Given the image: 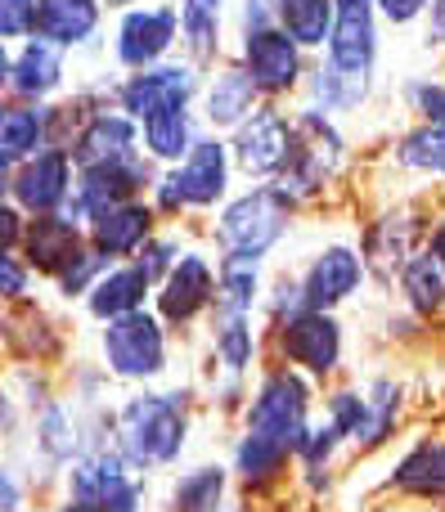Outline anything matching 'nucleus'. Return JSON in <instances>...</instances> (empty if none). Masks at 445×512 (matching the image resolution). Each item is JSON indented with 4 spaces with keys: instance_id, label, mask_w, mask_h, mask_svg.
Instances as JSON below:
<instances>
[{
    "instance_id": "obj_26",
    "label": "nucleus",
    "mask_w": 445,
    "mask_h": 512,
    "mask_svg": "<svg viewBox=\"0 0 445 512\" xmlns=\"http://www.w3.org/2000/svg\"><path fill=\"white\" fill-rule=\"evenodd\" d=\"M257 95L261 90L252 86L243 63L239 68H221L216 81L207 86V122H212L216 131H239V126L257 113Z\"/></svg>"
},
{
    "instance_id": "obj_9",
    "label": "nucleus",
    "mask_w": 445,
    "mask_h": 512,
    "mask_svg": "<svg viewBox=\"0 0 445 512\" xmlns=\"http://www.w3.org/2000/svg\"><path fill=\"white\" fill-rule=\"evenodd\" d=\"M180 41V9L176 5H144V9H126L117 23V63L131 72L158 68L167 63L171 45Z\"/></svg>"
},
{
    "instance_id": "obj_41",
    "label": "nucleus",
    "mask_w": 445,
    "mask_h": 512,
    "mask_svg": "<svg viewBox=\"0 0 445 512\" xmlns=\"http://www.w3.org/2000/svg\"><path fill=\"white\" fill-rule=\"evenodd\" d=\"M36 5L41 0H0V36L5 41H23L36 32Z\"/></svg>"
},
{
    "instance_id": "obj_46",
    "label": "nucleus",
    "mask_w": 445,
    "mask_h": 512,
    "mask_svg": "<svg viewBox=\"0 0 445 512\" xmlns=\"http://www.w3.org/2000/svg\"><path fill=\"white\" fill-rule=\"evenodd\" d=\"M0 270H5V297L18 301L23 297V283H27V270H32V265H27L18 252H5L0 256Z\"/></svg>"
},
{
    "instance_id": "obj_15",
    "label": "nucleus",
    "mask_w": 445,
    "mask_h": 512,
    "mask_svg": "<svg viewBox=\"0 0 445 512\" xmlns=\"http://www.w3.org/2000/svg\"><path fill=\"white\" fill-rule=\"evenodd\" d=\"M207 306H216V270L203 252H180V261L171 265V274L158 288V315L171 328H185L203 315Z\"/></svg>"
},
{
    "instance_id": "obj_1",
    "label": "nucleus",
    "mask_w": 445,
    "mask_h": 512,
    "mask_svg": "<svg viewBox=\"0 0 445 512\" xmlns=\"http://www.w3.org/2000/svg\"><path fill=\"white\" fill-rule=\"evenodd\" d=\"M306 409H311V391L293 369H275L261 378L248 405V427L234 445V472L248 486H266L288 468V459H297L311 432Z\"/></svg>"
},
{
    "instance_id": "obj_6",
    "label": "nucleus",
    "mask_w": 445,
    "mask_h": 512,
    "mask_svg": "<svg viewBox=\"0 0 445 512\" xmlns=\"http://www.w3.org/2000/svg\"><path fill=\"white\" fill-rule=\"evenodd\" d=\"M144 189H158L149 167V153H131L117 162H99V167H77V189L63 203V216L77 225H90L95 216L113 212L122 203H135Z\"/></svg>"
},
{
    "instance_id": "obj_27",
    "label": "nucleus",
    "mask_w": 445,
    "mask_h": 512,
    "mask_svg": "<svg viewBox=\"0 0 445 512\" xmlns=\"http://www.w3.org/2000/svg\"><path fill=\"white\" fill-rule=\"evenodd\" d=\"M414 234H419V221L410 212H392L369 230L365 239V261L374 265L383 279H392L396 270H405L414 256Z\"/></svg>"
},
{
    "instance_id": "obj_48",
    "label": "nucleus",
    "mask_w": 445,
    "mask_h": 512,
    "mask_svg": "<svg viewBox=\"0 0 445 512\" xmlns=\"http://www.w3.org/2000/svg\"><path fill=\"white\" fill-rule=\"evenodd\" d=\"M428 41L432 45H445V0L428 9Z\"/></svg>"
},
{
    "instance_id": "obj_32",
    "label": "nucleus",
    "mask_w": 445,
    "mask_h": 512,
    "mask_svg": "<svg viewBox=\"0 0 445 512\" xmlns=\"http://www.w3.org/2000/svg\"><path fill=\"white\" fill-rule=\"evenodd\" d=\"M257 297H261L257 261L221 256V270H216V315H252Z\"/></svg>"
},
{
    "instance_id": "obj_33",
    "label": "nucleus",
    "mask_w": 445,
    "mask_h": 512,
    "mask_svg": "<svg viewBox=\"0 0 445 512\" xmlns=\"http://www.w3.org/2000/svg\"><path fill=\"white\" fill-rule=\"evenodd\" d=\"M401 292L419 315H437L445 306V261L437 252H414L410 265L401 270Z\"/></svg>"
},
{
    "instance_id": "obj_51",
    "label": "nucleus",
    "mask_w": 445,
    "mask_h": 512,
    "mask_svg": "<svg viewBox=\"0 0 445 512\" xmlns=\"http://www.w3.org/2000/svg\"><path fill=\"white\" fill-rule=\"evenodd\" d=\"M104 5H113V9H122V5H135V0H104Z\"/></svg>"
},
{
    "instance_id": "obj_28",
    "label": "nucleus",
    "mask_w": 445,
    "mask_h": 512,
    "mask_svg": "<svg viewBox=\"0 0 445 512\" xmlns=\"http://www.w3.org/2000/svg\"><path fill=\"white\" fill-rule=\"evenodd\" d=\"M392 486L419 499H445V441H419L392 468Z\"/></svg>"
},
{
    "instance_id": "obj_43",
    "label": "nucleus",
    "mask_w": 445,
    "mask_h": 512,
    "mask_svg": "<svg viewBox=\"0 0 445 512\" xmlns=\"http://www.w3.org/2000/svg\"><path fill=\"white\" fill-rule=\"evenodd\" d=\"M59 512H140V486H126L117 499H108V504H90V499H68V508Z\"/></svg>"
},
{
    "instance_id": "obj_17",
    "label": "nucleus",
    "mask_w": 445,
    "mask_h": 512,
    "mask_svg": "<svg viewBox=\"0 0 445 512\" xmlns=\"http://www.w3.org/2000/svg\"><path fill=\"white\" fill-rule=\"evenodd\" d=\"M81 248H86L81 225L68 221L63 212H54V216H32V221H27V234H23V243H18V256L32 265V274H50V279H59V274L77 261Z\"/></svg>"
},
{
    "instance_id": "obj_13",
    "label": "nucleus",
    "mask_w": 445,
    "mask_h": 512,
    "mask_svg": "<svg viewBox=\"0 0 445 512\" xmlns=\"http://www.w3.org/2000/svg\"><path fill=\"white\" fill-rule=\"evenodd\" d=\"M198 95V63H158V68L131 72L117 86V108L131 113L135 122L162 113L171 104H189Z\"/></svg>"
},
{
    "instance_id": "obj_19",
    "label": "nucleus",
    "mask_w": 445,
    "mask_h": 512,
    "mask_svg": "<svg viewBox=\"0 0 445 512\" xmlns=\"http://www.w3.org/2000/svg\"><path fill=\"white\" fill-rule=\"evenodd\" d=\"M63 86V50L50 41H27L14 59L5 63V90L14 99H27V104H41L45 95Z\"/></svg>"
},
{
    "instance_id": "obj_20",
    "label": "nucleus",
    "mask_w": 445,
    "mask_h": 512,
    "mask_svg": "<svg viewBox=\"0 0 445 512\" xmlns=\"http://www.w3.org/2000/svg\"><path fill=\"white\" fill-rule=\"evenodd\" d=\"M149 243H153V207L140 203V198L90 221V248H99L108 261L135 256V252L149 248Z\"/></svg>"
},
{
    "instance_id": "obj_14",
    "label": "nucleus",
    "mask_w": 445,
    "mask_h": 512,
    "mask_svg": "<svg viewBox=\"0 0 445 512\" xmlns=\"http://www.w3.org/2000/svg\"><path fill=\"white\" fill-rule=\"evenodd\" d=\"M279 346L288 364L306 369L311 378H329L342 364V324L333 319V310H302L279 324Z\"/></svg>"
},
{
    "instance_id": "obj_47",
    "label": "nucleus",
    "mask_w": 445,
    "mask_h": 512,
    "mask_svg": "<svg viewBox=\"0 0 445 512\" xmlns=\"http://www.w3.org/2000/svg\"><path fill=\"white\" fill-rule=\"evenodd\" d=\"M279 18V0H243V32L270 27Z\"/></svg>"
},
{
    "instance_id": "obj_11",
    "label": "nucleus",
    "mask_w": 445,
    "mask_h": 512,
    "mask_svg": "<svg viewBox=\"0 0 445 512\" xmlns=\"http://www.w3.org/2000/svg\"><path fill=\"white\" fill-rule=\"evenodd\" d=\"M378 63V0H338V23L329 36V68L342 77L374 81Z\"/></svg>"
},
{
    "instance_id": "obj_7",
    "label": "nucleus",
    "mask_w": 445,
    "mask_h": 512,
    "mask_svg": "<svg viewBox=\"0 0 445 512\" xmlns=\"http://www.w3.org/2000/svg\"><path fill=\"white\" fill-rule=\"evenodd\" d=\"M167 319L162 315H149V310H135V315H122V319H108L104 337V364L113 378H126V382H149L167 369Z\"/></svg>"
},
{
    "instance_id": "obj_40",
    "label": "nucleus",
    "mask_w": 445,
    "mask_h": 512,
    "mask_svg": "<svg viewBox=\"0 0 445 512\" xmlns=\"http://www.w3.org/2000/svg\"><path fill=\"white\" fill-rule=\"evenodd\" d=\"M342 445V432L333 423H324V427H311L306 432V441H302V450H297V459L306 463V472H324V463L333 459V450Z\"/></svg>"
},
{
    "instance_id": "obj_5",
    "label": "nucleus",
    "mask_w": 445,
    "mask_h": 512,
    "mask_svg": "<svg viewBox=\"0 0 445 512\" xmlns=\"http://www.w3.org/2000/svg\"><path fill=\"white\" fill-rule=\"evenodd\" d=\"M293 131H297L293 158L279 171L275 185L284 189L288 198L302 203V198L324 194V185L333 180V171H338V162H342V135H338V126L329 122L324 108H302V113L293 117Z\"/></svg>"
},
{
    "instance_id": "obj_34",
    "label": "nucleus",
    "mask_w": 445,
    "mask_h": 512,
    "mask_svg": "<svg viewBox=\"0 0 445 512\" xmlns=\"http://www.w3.org/2000/svg\"><path fill=\"white\" fill-rule=\"evenodd\" d=\"M216 360L230 373H248L257 360V333H252V315H216L212 324Z\"/></svg>"
},
{
    "instance_id": "obj_36",
    "label": "nucleus",
    "mask_w": 445,
    "mask_h": 512,
    "mask_svg": "<svg viewBox=\"0 0 445 512\" xmlns=\"http://www.w3.org/2000/svg\"><path fill=\"white\" fill-rule=\"evenodd\" d=\"M396 162L405 171L423 176H445V122H423L396 144Z\"/></svg>"
},
{
    "instance_id": "obj_8",
    "label": "nucleus",
    "mask_w": 445,
    "mask_h": 512,
    "mask_svg": "<svg viewBox=\"0 0 445 512\" xmlns=\"http://www.w3.org/2000/svg\"><path fill=\"white\" fill-rule=\"evenodd\" d=\"M72 189H77V162H72L68 149L50 144V149H41L36 158H27L23 167L9 171L5 194L18 212L54 216V212H63V203L72 198Z\"/></svg>"
},
{
    "instance_id": "obj_16",
    "label": "nucleus",
    "mask_w": 445,
    "mask_h": 512,
    "mask_svg": "<svg viewBox=\"0 0 445 512\" xmlns=\"http://www.w3.org/2000/svg\"><path fill=\"white\" fill-rule=\"evenodd\" d=\"M140 144V122L122 108H95L86 117L77 135H72L68 153L77 167H99V162H117V158H131V153H144L135 149Z\"/></svg>"
},
{
    "instance_id": "obj_3",
    "label": "nucleus",
    "mask_w": 445,
    "mask_h": 512,
    "mask_svg": "<svg viewBox=\"0 0 445 512\" xmlns=\"http://www.w3.org/2000/svg\"><path fill=\"white\" fill-rule=\"evenodd\" d=\"M297 198H288L279 185H257L248 194H239L234 203H225V212L216 216V248L239 261H261L293 225Z\"/></svg>"
},
{
    "instance_id": "obj_49",
    "label": "nucleus",
    "mask_w": 445,
    "mask_h": 512,
    "mask_svg": "<svg viewBox=\"0 0 445 512\" xmlns=\"http://www.w3.org/2000/svg\"><path fill=\"white\" fill-rule=\"evenodd\" d=\"M0 481H5V512H14V508H18V486H14V472H5V477H0Z\"/></svg>"
},
{
    "instance_id": "obj_50",
    "label": "nucleus",
    "mask_w": 445,
    "mask_h": 512,
    "mask_svg": "<svg viewBox=\"0 0 445 512\" xmlns=\"http://www.w3.org/2000/svg\"><path fill=\"white\" fill-rule=\"evenodd\" d=\"M432 252H437L441 261H445V216L437 221V230H432Z\"/></svg>"
},
{
    "instance_id": "obj_37",
    "label": "nucleus",
    "mask_w": 445,
    "mask_h": 512,
    "mask_svg": "<svg viewBox=\"0 0 445 512\" xmlns=\"http://www.w3.org/2000/svg\"><path fill=\"white\" fill-rule=\"evenodd\" d=\"M365 396H369V423H365V436H360V450H374V445H383L396 427V414H401V387L387 382V378H378Z\"/></svg>"
},
{
    "instance_id": "obj_22",
    "label": "nucleus",
    "mask_w": 445,
    "mask_h": 512,
    "mask_svg": "<svg viewBox=\"0 0 445 512\" xmlns=\"http://www.w3.org/2000/svg\"><path fill=\"white\" fill-rule=\"evenodd\" d=\"M149 288H153V274L144 270L140 261L135 265H113V270H104V279L86 292V306H90V315L108 324V319H122V315L144 310Z\"/></svg>"
},
{
    "instance_id": "obj_12",
    "label": "nucleus",
    "mask_w": 445,
    "mask_h": 512,
    "mask_svg": "<svg viewBox=\"0 0 445 512\" xmlns=\"http://www.w3.org/2000/svg\"><path fill=\"white\" fill-rule=\"evenodd\" d=\"M293 144H297V131H293V117H284L279 108H257L248 122L234 131V162H239L248 176L257 180H279V171L288 167L293 158Z\"/></svg>"
},
{
    "instance_id": "obj_24",
    "label": "nucleus",
    "mask_w": 445,
    "mask_h": 512,
    "mask_svg": "<svg viewBox=\"0 0 445 512\" xmlns=\"http://www.w3.org/2000/svg\"><path fill=\"white\" fill-rule=\"evenodd\" d=\"M140 140L153 162H167V167L185 162L198 144V122H194V113H189V104H171V108H162V113L144 117Z\"/></svg>"
},
{
    "instance_id": "obj_31",
    "label": "nucleus",
    "mask_w": 445,
    "mask_h": 512,
    "mask_svg": "<svg viewBox=\"0 0 445 512\" xmlns=\"http://www.w3.org/2000/svg\"><path fill=\"white\" fill-rule=\"evenodd\" d=\"M36 450H41L50 463H77L81 454H86L81 427L63 400H50V405L41 409V418H36Z\"/></svg>"
},
{
    "instance_id": "obj_42",
    "label": "nucleus",
    "mask_w": 445,
    "mask_h": 512,
    "mask_svg": "<svg viewBox=\"0 0 445 512\" xmlns=\"http://www.w3.org/2000/svg\"><path fill=\"white\" fill-rule=\"evenodd\" d=\"M405 95H410L414 113H423L428 122H445V86H432V81H414Z\"/></svg>"
},
{
    "instance_id": "obj_39",
    "label": "nucleus",
    "mask_w": 445,
    "mask_h": 512,
    "mask_svg": "<svg viewBox=\"0 0 445 512\" xmlns=\"http://www.w3.org/2000/svg\"><path fill=\"white\" fill-rule=\"evenodd\" d=\"M329 423L342 432V441H356L365 436V423H369V396L365 391H338L329 400Z\"/></svg>"
},
{
    "instance_id": "obj_38",
    "label": "nucleus",
    "mask_w": 445,
    "mask_h": 512,
    "mask_svg": "<svg viewBox=\"0 0 445 512\" xmlns=\"http://www.w3.org/2000/svg\"><path fill=\"white\" fill-rule=\"evenodd\" d=\"M104 270H108V256L86 243V248L77 252V261H72L68 270H63L54 283H59V292H63V297H86V292L95 288L99 279H104Z\"/></svg>"
},
{
    "instance_id": "obj_18",
    "label": "nucleus",
    "mask_w": 445,
    "mask_h": 512,
    "mask_svg": "<svg viewBox=\"0 0 445 512\" xmlns=\"http://www.w3.org/2000/svg\"><path fill=\"white\" fill-rule=\"evenodd\" d=\"M365 283V256L347 243H333L324 248L320 256L311 261L302 279V297H306V310H333L351 297V292Z\"/></svg>"
},
{
    "instance_id": "obj_45",
    "label": "nucleus",
    "mask_w": 445,
    "mask_h": 512,
    "mask_svg": "<svg viewBox=\"0 0 445 512\" xmlns=\"http://www.w3.org/2000/svg\"><path fill=\"white\" fill-rule=\"evenodd\" d=\"M432 5H437V0H378V14H383L387 23L405 27V23H419Z\"/></svg>"
},
{
    "instance_id": "obj_35",
    "label": "nucleus",
    "mask_w": 445,
    "mask_h": 512,
    "mask_svg": "<svg viewBox=\"0 0 445 512\" xmlns=\"http://www.w3.org/2000/svg\"><path fill=\"white\" fill-rule=\"evenodd\" d=\"M225 499V468L221 463H203V468L185 472L171 490V512H221Z\"/></svg>"
},
{
    "instance_id": "obj_25",
    "label": "nucleus",
    "mask_w": 445,
    "mask_h": 512,
    "mask_svg": "<svg viewBox=\"0 0 445 512\" xmlns=\"http://www.w3.org/2000/svg\"><path fill=\"white\" fill-rule=\"evenodd\" d=\"M99 32V9L95 0H41L36 5V41H50L59 50L86 45Z\"/></svg>"
},
{
    "instance_id": "obj_29",
    "label": "nucleus",
    "mask_w": 445,
    "mask_h": 512,
    "mask_svg": "<svg viewBox=\"0 0 445 512\" xmlns=\"http://www.w3.org/2000/svg\"><path fill=\"white\" fill-rule=\"evenodd\" d=\"M279 27L293 36L302 50L329 45L333 23H338V0H279Z\"/></svg>"
},
{
    "instance_id": "obj_21",
    "label": "nucleus",
    "mask_w": 445,
    "mask_h": 512,
    "mask_svg": "<svg viewBox=\"0 0 445 512\" xmlns=\"http://www.w3.org/2000/svg\"><path fill=\"white\" fill-rule=\"evenodd\" d=\"M50 144H54V108L41 104L5 108V117H0V162H5V171L23 167L27 158H36Z\"/></svg>"
},
{
    "instance_id": "obj_44",
    "label": "nucleus",
    "mask_w": 445,
    "mask_h": 512,
    "mask_svg": "<svg viewBox=\"0 0 445 512\" xmlns=\"http://www.w3.org/2000/svg\"><path fill=\"white\" fill-rule=\"evenodd\" d=\"M176 261H180V252H176V243H167V239H153L149 248H144V256H140V265L153 274V283L167 279L171 265H176Z\"/></svg>"
},
{
    "instance_id": "obj_30",
    "label": "nucleus",
    "mask_w": 445,
    "mask_h": 512,
    "mask_svg": "<svg viewBox=\"0 0 445 512\" xmlns=\"http://www.w3.org/2000/svg\"><path fill=\"white\" fill-rule=\"evenodd\" d=\"M230 0H185L180 5V41L189 63H207L221 54V14Z\"/></svg>"
},
{
    "instance_id": "obj_4",
    "label": "nucleus",
    "mask_w": 445,
    "mask_h": 512,
    "mask_svg": "<svg viewBox=\"0 0 445 512\" xmlns=\"http://www.w3.org/2000/svg\"><path fill=\"white\" fill-rule=\"evenodd\" d=\"M230 153L234 149L221 140H198L185 162H176L167 176H158V189H153L158 212L180 216L221 203L225 189H230Z\"/></svg>"
},
{
    "instance_id": "obj_2",
    "label": "nucleus",
    "mask_w": 445,
    "mask_h": 512,
    "mask_svg": "<svg viewBox=\"0 0 445 512\" xmlns=\"http://www.w3.org/2000/svg\"><path fill=\"white\" fill-rule=\"evenodd\" d=\"M185 391H144L117 409V450L131 468H167L180 459L189 436V405Z\"/></svg>"
},
{
    "instance_id": "obj_23",
    "label": "nucleus",
    "mask_w": 445,
    "mask_h": 512,
    "mask_svg": "<svg viewBox=\"0 0 445 512\" xmlns=\"http://www.w3.org/2000/svg\"><path fill=\"white\" fill-rule=\"evenodd\" d=\"M126 468H131V463H126L122 450H108V445L86 450L68 472L72 499H90V504H108V499H117L126 486H131Z\"/></svg>"
},
{
    "instance_id": "obj_10",
    "label": "nucleus",
    "mask_w": 445,
    "mask_h": 512,
    "mask_svg": "<svg viewBox=\"0 0 445 512\" xmlns=\"http://www.w3.org/2000/svg\"><path fill=\"white\" fill-rule=\"evenodd\" d=\"M302 45L284 32L279 23L270 27H252L243 32V72L252 77V86L261 95H288V90L302 81Z\"/></svg>"
}]
</instances>
